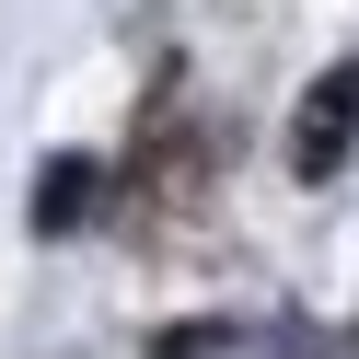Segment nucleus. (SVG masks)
I'll use <instances>...</instances> for the list:
<instances>
[{"mask_svg": "<svg viewBox=\"0 0 359 359\" xmlns=\"http://www.w3.org/2000/svg\"><path fill=\"white\" fill-rule=\"evenodd\" d=\"M348 151H359V70H325V81L302 93V116H290V174L325 186Z\"/></svg>", "mask_w": 359, "mask_h": 359, "instance_id": "1", "label": "nucleus"}, {"mask_svg": "<svg viewBox=\"0 0 359 359\" xmlns=\"http://www.w3.org/2000/svg\"><path fill=\"white\" fill-rule=\"evenodd\" d=\"M104 197V163H81V151H58L47 174H35V232H81Z\"/></svg>", "mask_w": 359, "mask_h": 359, "instance_id": "2", "label": "nucleus"}]
</instances>
